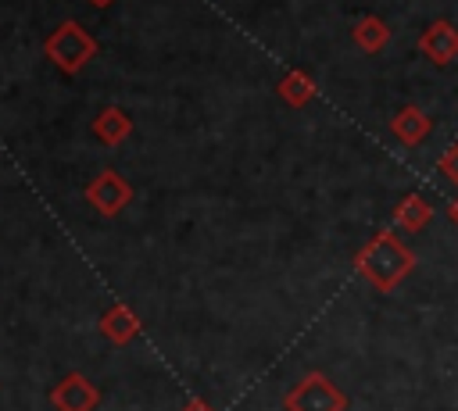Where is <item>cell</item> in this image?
I'll return each mask as SVG.
<instances>
[{"label": "cell", "instance_id": "cell-1", "mask_svg": "<svg viewBox=\"0 0 458 411\" xmlns=\"http://www.w3.org/2000/svg\"><path fill=\"white\" fill-rule=\"evenodd\" d=\"M354 272L376 289V293H394L411 272H415V250L404 247V239L390 229H379L369 236L358 254H354Z\"/></svg>", "mask_w": 458, "mask_h": 411}, {"label": "cell", "instance_id": "cell-2", "mask_svg": "<svg viewBox=\"0 0 458 411\" xmlns=\"http://www.w3.org/2000/svg\"><path fill=\"white\" fill-rule=\"evenodd\" d=\"M97 36L89 32V29H82L79 21H61L47 39H43V57L57 68V71H64V75H75V71H82L93 57H97Z\"/></svg>", "mask_w": 458, "mask_h": 411}, {"label": "cell", "instance_id": "cell-3", "mask_svg": "<svg viewBox=\"0 0 458 411\" xmlns=\"http://www.w3.org/2000/svg\"><path fill=\"white\" fill-rule=\"evenodd\" d=\"M283 407L286 411H347V393L326 372H308L293 390H286Z\"/></svg>", "mask_w": 458, "mask_h": 411}, {"label": "cell", "instance_id": "cell-4", "mask_svg": "<svg viewBox=\"0 0 458 411\" xmlns=\"http://www.w3.org/2000/svg\"><path fill=\"white\" fill-rule=\"evenodd\" d=\"M86 200L104 214V218H114L122 207H129L132 200V182L114 172V168H104L89 186H86Z\"/></svg>", "mask_w": 458, "mask_h": 411}, {"label": "cell", "instance_id": "cell-5", "mask_svg": "<svg viewBox=\"0 0 458 411\" xmlns=\"http://www.w3.org/2000/svg\"><path fill=\"white\" fill-rule=\"evenodd\" d=\"M50 404H54L57 411H97L100 390H97L86 375L68 372V375L50 390Z\"/></svg>", "mask_w": 458, "mask_h": 411}, {"label": "cell", "instance_id": "cell-6", "mask_svg": "<svg viewBox=\"0 0 458 411\" xmlns=\"http://www.w3.org/2000/svg\"><path fill=\"white\" fill-rule=\"evenodd\" d=\"M419 54L429 57V61L440 64V68L451 64V61L458 57V25L447 21V18L429 21V25L422 29V36H419Z\"/></svg>", "mask_w": 458, "mask_h": 411}, {"label": "cell", "instance_id": "cell-7", "mask_svg": "<svg viewBox=\"0 0 458 411\" xmlns=\"http://www.w3.org/2000/svg\"><path fill=\"white\" fill-rule=\"evenodd\" d=\"M390 132H394L397 143H404V147H419V143H426V136L433 132V118H429L422 107L408 104V107H401V111L390 118Z\"/></svg>", "mask_w": 458, "mask_h": 411}, {"label": "cell", "instance_id": "cell-8", "mask_svg": "<svg viewBox=\"0 0 458 411\" xmlns=\"http://www.w3.org/2000/svg\"><path fill=\"white\" fill-rule=\"evenodd\" d=\"M100 336L111 340L114 347L132 343V340L140 336V318H136V311H132L129 304H114V307H107V311L100 315Z\"/></svg>", "mask_w": 458, "mask_h": 411}, {"label": "cell", "instance_id": "cell-9", "mask_svg": "<svg viewBox=\"0 0 458 411\" xmlns=\"http://www.w3.org/2000/svg\"><path fill=\"white\" fill-rule=\"evenodd\" d=\"M433 222V204L422 193H404L394 207V225L401 232H422Z\"/></svg>", "mask_w": 458, "mask_h": 411}, {"label": "cell", "instance_id": "cell-10", "mask_svg": "<svg viewBox=\"0 0 458 411\" xmlns=\"http://www.w3.org/2000/svg\"><path fill=\"white\" fill-rule=\"evenodd\" d=\"M93 136L104 143V147H118L132 136V118L122 111V107H104L97 118H93Z\"/></svg>", "mask_w": 458, "mask_h": 411}, {"label": "cell", "instance_id": "cell-11", "mask_svg": "<svg viewBox=\"0 0 458 411\" xmlns=\"http://www.w3.org/2000/svg\"><path fill=\"white\" fill-rule=\"evenodd\" d=\"M351 39H354V46L361 54H379L390 43V25L379 14H361L354 21V29H351Z\"/></svg>", "mask_w": 458, "mask_h": 411}, {"label": "cell", "instance_id": "cell-12", "mask_svg": "<svg viewBox=\"0 0 458 411\" xmlns=\"http://www.w3.org/2000/svg\"><path fill=\"white\" fill-rule=\"evenodd\" d=\"M276 93H279V100H283L286 107H308V104L315 100L318 86H315V79H311L304 68H290V71L279 79Z\"/></svg>", "mask_w": 458, "mask_h": 411}, {"label": "cell", "instance_id": "cell-13", "mask_svg": "<svg viewBox=\"0 0 458 411\" xmlns=\"http://www.w3.org/2000/svg\"><path fill=\"white\" fill-rule=\"evenodd\" d=\"M437 164H440V172H444V175H447V179L458 186V139H454V143H451V147L440 154V161H437Z\"/></svg>", "mask_w": 458, "mask_h": 411}, {"label": "cell", "instance_id": "cell-14", "mask_svg": "<svg viewBox=\"0 0 458 411\" xmlns=\"http://www.w3.org/2000/svg\"><path fill=\"white\" fill-rule=\"evenodd\" d=\"M179 411H215V407H211L208 400H186V404H182Z\"/></svg>", "mask_w": 458, "mask_h": 411}, {"label": "cell", "instance_id": "cell-15", "mask_svg": "<svg viewBox=\"0 0 458 411\" xmlns=\"http://www.w3.org/2000/svg\"><path fill=\"white\" fill-rule=\"evenodd\" d=\"M447 214H451V218H454V222H458V197H454V200H451V207H447Z\"/></svg>", "mask_w": 458, "mask_h": 411}, {"label": "cell", "instance_id": "cell-16", "mask_svg": "<svg viewBox=\"0 0 458 411\" xmlns=\"http://www.w3.org/2000/svg\"><path fill=\"white\" fill-rule=\"evenodd\" d=\"M89 4H93V7H111L114 0H89Z\"/></svg>", "mask_w": 458, "mask_h": 411}]
</instances>
